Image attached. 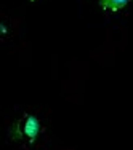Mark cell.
Wrapping results in <instances>:
<instances>
[{
    "label": "cell",
    "instance_id": "cell-1",
    "mask_svg": "<svg viewBox=\"0 0 133 150\" xmlns=\"http://www.w3.org/2000/svg\"><path fill=\"white\" fill-rule=\"evenodd\" d=\"M23 133L32 144V142L37 139L39 133H40V121L35 118L34 115L26 117V120H24V123H23Z\"/></svg>",
    "mask_w": 133,
    "mask_h": 150
},
{
    "label": "cell",
    "instance_id": "cell-2",
    "mask_svg": "<svg viewBox=\"0 0 133 150\" xmlns=\"http://www.w3.org/2000/svg\"><path fill=\"white\" fill-rule=\"evenodd\" d=\"M130 0H99V6L104 11H119L122 10Z\"/></svg>",
    "mask_w": 133,
    "mask_h": 150
}]
</instances>
